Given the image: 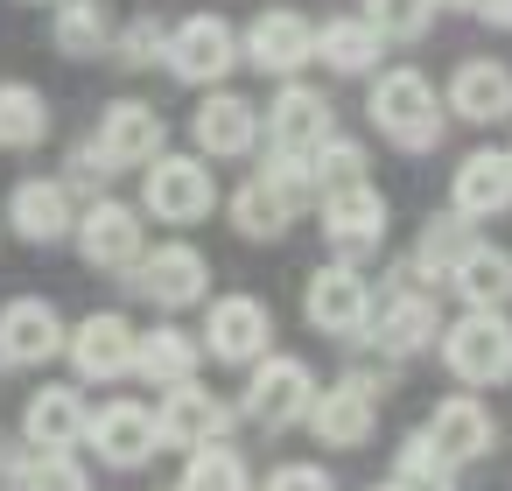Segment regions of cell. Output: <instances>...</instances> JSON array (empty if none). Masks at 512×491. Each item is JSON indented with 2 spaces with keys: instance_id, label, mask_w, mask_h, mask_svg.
Returning a JSON list of instances; mask_svg holds the SVG:
<instances>
[{
  "instance_id": "obj_3",
  "label": "cell",
  "mask_w": 512,
  "mask_h": 491,
  "mask_svg": "<svg viewBox=\"0 0 512 491\" xmlns=\"http://www.w3.org/2000/svg\"><path fill=\"white\" fill-rule=\"evenodd\" d=\"M141 204L162 225H197V218H211L218 183H211V169L197 155H155L148 162V183H141Z\"/></svg>"
},
{
  "instance_id": "obj_14",
  "label": "cell",
  "mask_w": 512,
  "mask_h": 491,
  "mask_svg": "<svg viewBox=\"0 0 512 491\" xmlns=\"http://www.w3.org/2000/svg\"><path fill=\"white\" fill-rule=\"evenodd\" d=\"M330 99L323 92H309V85H281V99L267 106V141H274V155H309L316 162V148L330 141Z\"/></svg>"
},
{
  "instance_id": "obj_38",
  "label": "cell",
  "mask_w": 512,
  "mask_h": 491,
  "mask_svg": "<svg viewBox=\"0 0 512 491\" xmlns=\"http://www.w3.org/2000/svg\"><path fill=\"white\" fill-rule=\"evenodd\" d=\"M22 491H85V470L64 456V449H36L22 463Z\"/></svg>"
},
{
  "instance_id": "obj_29",
  "label": "cell",
  "mask_w": 512,
  "mask_h": 491,
  "mask_svg": "<svg viewBox=\"0 0 512 491\" xmlns=\"http://www.w3.org/2000/svg\"><path fill=\"white\" fill-rule=\"evenodd\" d=\"M50 43L64 57H99L113 50V15H106V0H64L57 22H50Z\"/></svg>"
},
{
  "instance_id": "obj_21",
  "label": "cell",
  "mask_w": 512,
  "mask_h": 491,
  "mask_svg": "<svg viewBox=\"0 0 512 491\" xmlns=\"http://www.w3.org/2000/svg\"><path fill=\"white\" fill-rule=\"evenodd\" d=\"M8 225H15L29 246H57V239H71V232H78L64 183H43V176L15 183V197H8Z\"/></svg>"
},
{
  "instance_id": "obj_23",
  "label": "cell",
  "mask_w": 512,
  "mask_h": 491,
  "mask_svg": "<svg viewBox=\"0 0 512 491\" xmlns=\"http://www.w3.org/2000/svg\"><path fill=\"white\" fill-rule=\"evenodd\" d=\"M449 288L470 302V309H505L512 302V253L491 246V239H470L449 267Z\"/></svg>"
},
{
  "instance_id": "obj_25",
  "label": "cell",
  "mask_w": 512,
  "mask_h": 491,
  "mask_svg": "<svg viewBox=\"0 0 512 491\" xmlns=\"http://www.w3.org/2000/svg\"><path fill=\"white\" fill-rule=\"evenodd\" d=\"M85 428H92V414H85L78 386H43L29 400V414H22L29 449H71V442H85Z\"/></svg>"
},
{
  "instance_id": "obj_7",
  "label": "cell",
  "mask_w": 512,
  "mask_h": 491,
  "mask_svg": "<svg viewBox=\"0 0 512 491\" xmlns=\"http://www.w3.org/2000/svg\"><path fill=\"white\" fill-rule=\"evenodd\" d=\"M239 50H246V43H239L218 15H190L183 29H169V57H162V64H169L183 85H218V78L239 64Z\"/></svg>"
},
{
  "instance_id": "obj_27",
  "label": "cell",
  "mask_w": 512,
  "mask_h": 491,
  "mask_svg": "<svg viewBox=\"0 0 512 491\" xmlns=\"http://www.w3.org/2000/svg\"><path fill=\"white\" fill-rule=\"evenodd\" d=\"M197 358H204V344L197 337H183L176 323H162V330H148L141 344H134V372L148 379V386H183V379H197Z\"/></svg>"
},
{
  "instance_id": "obj_41",
  "label": "cell",
  "mask_w": 512,
  "mask_h": 491,
  "mask_svg": "<svg viewBox=\"0 0 512 491\" xmlns=\"http://www.w3.org/2000/svg\"><path fill=\"white\" fill-rule=\"evenodd\" d=\"M484 15H491L498 29H512V0H491V8H484Z\"/></svg>"
},
{
  "instance_id": "obj_11",
  "label": "cell",
  "mask_w": 512,
  "mask_h": 491,
  "mask_svg": "<svg viewBox=\"0 0 512 491\" xmlns=\"http://www.w3.org/2000/svg\"><path fill=\"white\" fill-rule=\"evenodd\" d=\"M246 64L267 71V78H295L302 64H316V29H309L302 15H288V8L253 15V29H246Z\"/></svg>"
},
{
  "instance_id": "obj_28",
  "label": "cell",
  "mask_w": 512,
  "mask_h": 491,
  "mask_svg": "<svg viewBox=\"0 0 512 491\" xmlns=\"http://www.w3.org/2000/svg\"><path fill=\"white\" fill-rule=\"evenodd\" d=\"M379 43H386V36H379L372 22H351V15L316 29V57H323L330 71H344V78H365V71L379 64Z\"/></svg>"
},
{
  "instance_id": "obj_35",
  "label": "cell",
  "mask_w": 512,
  "mask_h": 491,
  "mask_svg": "<svg viewBox=\"0 0 512 491\" xmlns=\"http://www.w3.org/2000/svg\"><path fill=\"white\" fill-rule=\"evenodd\" d=\"M463 225H470L463 211H456V218H428V225H421V253H414V274H442V281H449L456 253L470 246V239H463Z\"/></svg>"
},
{
  "instance_id": "obj_34",
  "label": "cell",
  "mask_w": 512,
  "mask_h": 491,
  "mask_svg": "<svg viewBox=\"0 0 512 491\" xmlns=\"http://www.w3.org/2000/svg\"><path fill=\"white\" fill-rule=\"evenodd\" d=\"M365 22L386 36V43H421L428 36V22H435V0H365Z\"/></svg>"
},
{
  "instance_id": "obj_15",
  "label": "cell",
  "mask_w": 512,
  "mask_h": 491,
  "mask_svg": "<svg viewBox=\"0 0 512 491\" xmlns=\"http://www.w3.org/2000/svg\"><path fill=\"white\" fill-rule=\"evenodd\" d=\"M134 344H141V330H134L127 316H113V309H106V316H85V323L71 330V344H64V351H71L78 379H92V386H99V379L134 372Z\"/></svg>"
},
{
  "instance_id": "obj_33",
  "label": "cell",
  "mask_w": 512,
  "mask_h": 491,
  "mask_svg": "<svg viewBox=\"0 0 512 491\" xmlns=\"http://www.w3.org/2000/svg\"><path fill=\"white\" fill-rule=\"evenodd\" d=\"M449 470H456V463H449V456L428 442V428H421V435H407V449L393 456V484H386V491H449Z\"/></svg>"
},
{
  "instance_id": "obj_2",
  "label": "cell",
  "mask_w": 512,
  "mask_h": 491,
  "mask_svg": "<svg viewBox=\"0 0 512 491\" xmlns=\"http://www.w3.org/2000/svg\"><path fill=\"white\" fill-rule=\"evenodd\" d=\"M442 365L463 386H505L512 379V323L498 309H470L442 330Z\"/></svg>"
},
{
  "instance_id": "obj_9",
  "label": "cell",
  "mask_w": 512,
  "mask_h": 491,
  "mask_svg": "<svg viewBox=\"0 0 512 491\" xmlns=\"http://www.w3.org/2000/svg\"><path fill=\"white\" fill-rule=\"evenodd\" d=\"M78 253L85 267H106V274H134L141 267V211L99 197L85 218H78Z\"/></svg>"
},
{
  "instance_id": "obj_42",
  "label": "cell",
  "mask_w": 512,
  "mask_h": 491,
  "mask_svg": "<svg viewBox=\"0 0 512 491\" xmlns=\"http://www.w3.org/2000/svg\"><path fill=\"white\" fill-rule=\"evenodd\" d=\"M176 491H183V484H176Z\"/></svg>"
},
{
  "instance_id": "obj_30",
  "label": "cell",
  "mask_w": 512,
  "mask_h": 491,
  "mask_svg": "<svg viewBox=\"0 0 512 491\" xmlns=\"http://www.w3.org/2000/svg\"><path fill=\"white\" fill-rule=\"evenodd\" d=\"M379 344L393 351V358H414V351H428L435 344V302L428 295H400V302H386L379 309Z\"/></svg>"
},
{
  "instance_id": "obj_24",
  "label": "cell",
  "mask_w": 512,
  "mask_h": 491,
  "mask_svg": "<svg viewBox=\"0 0 512 491\" xmlns=\"http://www.w3.org/2000/svg\"><path fill=\"white\" fill-rule=\"evenodd\" d=\"M428 442L449 456V463H477V456H491V442H498V421L484 414V400H442L435 407V421H428Z\"/></svg>"
},
{
  "instance_id": "obj_12",
  "label": "cell",
  "mask_w": 512,
  "mask_h": 491,
  "mask_svg": "<svg viewBox=\"0 0 512 491\" xmlns=\"http://www.w3.org/2000/svg\"><path fill=\"white\" fill-rule=\"evenodd\" d=\"M134 288H141L148 302H162V309H190V302L211 288V267H204V253H197V246L169 239V246L141 253V267H134Z\"/></svg>"
},
{
  "instance_id": "obj_13",
  "label": "cell",
  "mask_w": 512,
  "mask_h": 491,
  "mask_svg": "<svg viewBox=\"0 0 512 491\" xmlns=\"http://www.w3.org/2000/svg\"><path fill=\"white\" fill-rule=\"evenodd\" d=\"M155 428H162V442H176V449H204V442H225V435H232V407H225L218 393H204L197 379H183V386H169V400L155 407Z\"/></svg>"
},
{
  "instance_id": "obj_6",
  "label": "cell",
  "mask_w": 512,
  "mask_h": 491,
  "mask_svg": "<svg viewBox=\"0 0 512 491\" xmlns=\"http://www.w3.org/2000/svg\"><path fill=\"white\" fill-rule=\"evenodd\" d=\"M302 316H309L316 330H330V337H358V330L372 323V288H365V274H358L351 260L316 267V274H309V295H302Z\"/></svg>"
},
{
  "instance_id": "obj_16",
  "label": "cell",
  "mask_w": 512,
  "mask_h": 491,
  "mask_svg": "<svg viewBox=\"0 0 512 491\" xmlns=\"http://www.w3.org/2000/svg\"><path fill=\"white\" fill-rule=\"evenodd\" d=\"M372 421H379L372 379H337V386L316 393V407H309V435L330 442V449H358V442L372 435Z\"/></svg>"
},
{
  "instance_id": "obj_8",
  "label": "cell",
  "mask_w": 512,
  "mask_h": 491,
  "mask_svg": "<svg viewBox=\"0 0 512 491\" xmlns=\"http://www.w3.org/2000/svg\"><path fill=\"white\" fill-rule=\"evenodd\" d=\"M92 148H99L106 169H148V162L162 155V113L141 106V99H113V106L99 113Z\"/></svg>"
},
{
  "instance_id": "obj_1",
  "label": "cell",
  "mask_w": 512,
  "mask_h": 491,
  "mask_svg": "<svg viewBox=\"0 0 512 491\" xmlns=\"http://www.w3.org/2000/svg\"><path fill=\"white\" fill-rule=\"evenodd\" d=\"M365 113L379 120V134H386L400 155H428V148H442V134H449V120H442V106H435V85H428L421 71H386V78L372 85Z\"/></svg>"
},
{
  "instance_id": "obj_10",
  "label": "cell",
  "mask_w": 512,
  "mask_h": 491,
  "mask_svg": "<svg viewBox=\"0 0 512 491\" xmlns=\"http://www.w3.org/2000/svg\"><path fill=\"white\" fill-rule=\"evenodd\" d=\"M64 344H71V330L50 302L22 295V302L0 309V365H50Z\"/></svg>"
},
{
  "instance_id": "obj_5",
  "label": "cell",
  "mask_w": 512,
  "mask_h": 491,
  "mask_svg": "<svg viewBox=\"0 0 512 491\" xmlns=\"http://www.w3.org/2000/svg\"><path fill=\"white\" fill-rule=\"evenodd\" d=\"M309 407H316V372L302 358H260L253 365L246 414L260 428H295V421H309Z\"/></svg>"
},
{
  "instance_id": "obj_37",
  "label": "cell",
  "mask_w": 512,
  "mask_h": 491,
  "mask_svg": "<svg viewBox=\"0 0 512 491\" xmlns=\"http://www.w3.org/2000/svg\"><path fill=\"white\" fill-rule=\"evenodd\" d=\"M351 183H365V148L330 134V141L316 148V190H351Z\"/></svg>"
},
{
  "instance_id": "obj_39",
  "label": "cell",
  "mask_w": 512,
  "mask_h": 491,
  "mask_svg": "<svg viewBox=\"0 0 512 491\" xmlns=\"http://www.w3.org/2000/svg\"><path fill=\"white\" fill-rule=\"evenodd\" d=\"M260 491H337V484H330L316 463H281V470H274Z\"/></svg>"
},
{
  "instance_id": "obj_22",
  "label": "cell",
  "mask_w": 512,
  "mask_h": 491,
  "mask_svg": "<svg viewBox=\"0 0 512 491\" xmlns=\"http://www.w3.org/2000/svg\"><path fill=\"white\" fill-rule=\"evenodd\" d=\"M449 113H456V120H477V127L512 120V71L491 64V57L456 64V78H449Z\"/></svg>"
},
{
  "instance_id": "obj_36",
  "label": "cell",
  "mask_w": 512,
  "mask_h": 491,
  "mask_svg": "<svg viewBox=\"0 0 512 491\" xmlns=\"http://www.w3.org/2000/svg\"><path fill=\"white\" fill-rule=\"evenodd\" d=\"M113 57H120L127 71H148L155 57H169V29H162L155 15H141V22H127V29L113 36Z\"/></svg>"
},
{
  "instance_id": "obj_20",
  "label": "cell",
  "mask_w": 512,
  "mask_h": 491,
  "mask_svg": "<svg viewBox=\"0 0 512 491\" xmlns=\"http://www.w3.org/2000/svg\"><path fill=\"white\" fill-rule=\"evenodd\" d=\"M190 127H197V148L218 155V162L253 155V141H260V113H253V99H239V92H211Z\"/></svg>"
},
{
  "instance_id": "obj_19",
  "label": "cell",
  "mask_w": 512,
  "mask_h": 491,
  "mask_svg": "<svg viewBox=\"0 0 512 491\" xmlns=\"http://www.w3.org/2000/svg\"><path fill=\"white\" fill-rule=\"evenodd\" d=\"M449 197H456L463 218H498V211H512V148H477V155H463Z\"/></svg>"
},
{
  "instance_id": "obj_17",
  "label": "cell",
  "mask_w": 512,
  "mask_h": 491,
  "mask_svg": "<svg viewBox=\"0 0 512 491\" xmlns=\"http://www.w3.org/2000/svg\"><path fill=\"white\" fill-rule=\"evenodd\" d=\"M323 232L337 239V253H372V246H386V197H379L372 183L323 190Z\"/></svg>"
},
{
  "instance_id": "obj_40",
  "label": "cell",
  "mask_w": 512,
  "mask_h": 491,
  "mask_svg": "<svg viewBox=\"0 0 512 491\" xmlns=\"http://www.w3.org/2000/svg\"><path fill=\"white\" fill-rule=\"evenodd\" d=\"M435 8H456V15H484L491 0H435Z\"/></svg>"
},
{
  "instance_id": "obj_4",
  "label": "cell",
  "mask_w": 512,
  "mask_h": 491,
  "mask_svg": "<svg viewBox=\"0 0 512 491\" xmlns=\"http://www.w3.org/2000/svg\"><path fill=\"white\" fill-rule=\"evenodd\" d=\"M267 344H274L267 302H253V295H218V302H211V316H204V351H211L218 365H260Z\"/></svg>"
},
{
  "instance_id": "obj_18",
  "label": "cell",
  "mask_w": 512,
  "mask_h": 491,
  "mask_svg": "<svg viewBox=\"0 0 512 491\" xmlns=\"http://www.w3.org/2000/svg\"><path fill=\"white\" fill-rule=\"evenodd\" d=\"M85 442H92V449H99L113 470H134V463H148V456H155L162 428H155V414H148L141 400H113L106 414H92Z\"/></svg>"
},
{
  "instance_id": "obj_26",
  "label": "cell",
  "mask_w": 512,
  "mask_h": 491,
  "mask_svg": "<svg viewBox=\"0 0 512 491\" xmlns=\"http://www.w3.org/2000/svg\"><path fill=\"white\" fill-rule=\"evenodd\" d=\"M295 211H302V204H295V197H288V183H281V176H267V169L232 197V225H239L246 239H281V232L295 225Z\"/></svg>"
},
{
  "instance_id": "obj_31",
  "label": "cell",
  "mask_w": 512,
  "mask_h": 491,
  "mask_svg": "<svg viewBox=\"0 0 512 491\" xmlns=\"http://www.w3.org/2000/svg\"><path fill=\"white\" fill-rule=\"evenodd\" d=\"M50 99L36 85H0V148H43Z\"/></svg>"
},
{
  "instance_id": "obj_32",
  "label": "cell",
  "mask_w": 512,
  "mask_h": 491,
  "mask_svg": "<svg viewBox=\"0 0 512 491\" xmlns=\"http://www.w3.org/2000/svg\"><path fill=\"white\" fill-rule=\"evenodd\" d=\"M183 491H253V477H246V456H239L232 442H204V449H190Z\"/></svg>"
}]
</instances>
